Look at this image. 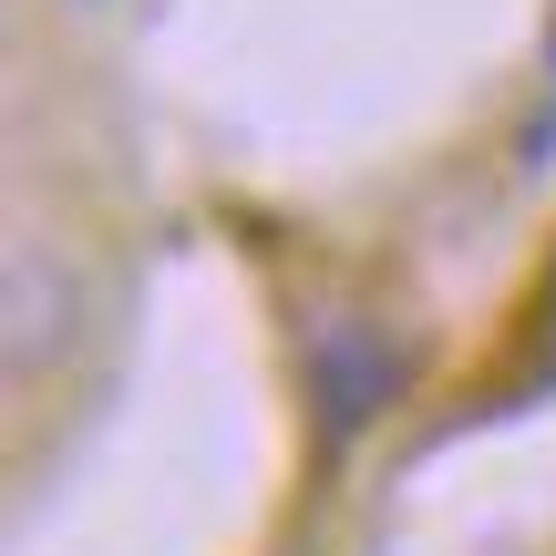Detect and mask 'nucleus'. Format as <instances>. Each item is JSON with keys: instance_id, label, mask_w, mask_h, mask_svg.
I'll return each instance as SVG.
<instances>
[{"instance_id": "f257e3e1", "label": "nucleus", "mask_w": 556, "mask_h": 556, "mask_svg": "<svg viewBox=\"0 0 556 556\" xmlns=\"http://www.w3.org/2000/svg\"><path fill=\"white\" fill-rule=\"evenodd\" d=\"M402 371H413V351H402L381 319H330V330L309 340V402H319V433H330V443L371 433V422L402 402Z\"/></svg>"}]
</instances>
